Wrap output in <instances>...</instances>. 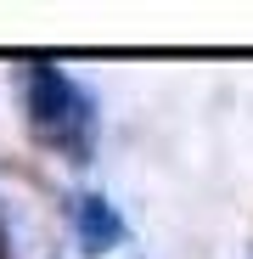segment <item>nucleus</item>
Segmentation results:
<instances>
[{"label": "nucleus", "mask_w": 253, "mask_h": 259, "mask_svg": "<svg viewBox=\"0 0 253 259\" xmlns=\"http://www.w3.org/2000/svg\"><path fill=\"white\" fill-rule=\"evenodd\" d=\"M68 226H73V242H79L84 259H102V253L130 242V226H124V214L107 192H73L68 197Z\"/></svg>", "instance_id": "nucleus-2"}, {"label": "nucleus", "mask_w": 253, "mask_h": 259, "mask_svg": "<svg viewBox=\"0 0 253 259\" xmlns=\"http://www.w3.org/2000/svg\"><path fill=\"white\" fill-rule=\"evenodd\" d=\"M17 96H23L28 136L39 147H51L68 163H90V152H96V96L68 68L23 62L17 68Z\"/></svg>", "instance_id": "nucleus-1"}]
</instances>
